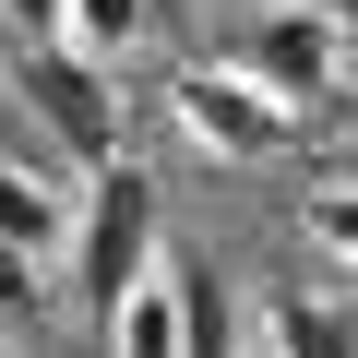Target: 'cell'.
<instances>
[{
    "instance_id": "obj_1",
    "label": "cell",
    "mask_w": 358,
    "mask_h": 358,
    "mask_svg": "<svg viewBox=\"0 0 358 358\" xmlns=\"http://www.w3.org/2000/svg\"><path fill=\"white\" fill-rule=\"evenodd\" d=\"M167 263V192H155V167H96L84 179V203H72V287L96 322H120V299Z\"/></svg>"
},
{
    "instance_id": "obj_2",
    "label": "cell",
    "mask_w": 358,
    "mask_h": 358,
    "mask_svg": "<svg viewBox=\"0 0 358 358\" xmlns=\"http://www.w3.org/2000/svg\"><path fill=\"white\" fill-rule=\"evenodd\" d=\"M13 96L48 120L60 155H84V179L120 167V84H108L84 48H60V36H48V48H13Z\"/></svg>"
},
{
    "instance_id": "obj_3",
    "label": "cell",
    "mask_w": 358,
    "mask_h": 358,
    "mask_svg": "<svg viewBox=\"0 0 358 358\" xmlns=\"http://www.w3.org/2000/svg\"><path fill=\"white\" fill-rule=\"evenodd\" d=\"M167 120L192 131L203 155H287L299 108H275L263 84H239L227 60H192V72H167Z\"/></svg>"
},
{
    "instance_id": "obj_4",
    "label": "cell",
    "mask_w": 358,
    "mask_h": 358,
    "mask_svg": "<svg viewBox=\"0 0 358 358\" xmlns=\"http://www.w3.org/2000/svg\"><path fill=\"white\" fill-rule=\"evenodd\" d=\"M215 60H227L239 84H263L275 108H322V96H334V13H299V0H287V13L239 24Z\"/></svg>"
},
{
    "instance_id": "obj_5",
    "label": "cell",
    "mask_w": 358,
    "mask_h": 358,
    "mask_svg": "<svg viewBox=\"0 0 358 358\" xmlns=\"http://www.w3.org/2000/svg\"><path fill=\"white\" fill-rule=\"evenodd\" d=\"M0 239H13L24 263L72 251V192H60L48 167H13V155H0Z\"/></svg>"
},
{
    "instance_id": "obj_6",
    "label": "cell",
    "mask_w": 358,
    "mask_h": 358,
    "mask_svg": "<svg viewBox=\"0 0 358 358\" xmlns=\"http://www.w3.org/2000/svg\"><path fill=\"white\" fill-rule=\"evenodd\" d=\"M167 275H179V358H239V299H227V275H215L203 251H167Z\"/></svg>"
},
{
    "instance_id": "obj_7",
    "label": "cell",
    "mask_w": 358,
    "mask_h": 358,
    "mask_svg": "<svg viewBox=\"0 0 358 358\" xmlns=\"http://www.w3.org/2000/svg\"><path fill=\"white\" fill-rule=\"evenodd\" d=\"M263 346L275 358H358V322L334 299H310V287H275L263 299Z\"/></svg>"
},
{
    "instance_id": "obj_8",
    "label": "cell",
    "mask_w": 358,
    "mask_h": 358,
    "mask_svg": "<svg viewBox=\"0 0 358 358\" xmlns=\"http://www.w3.org/2000/svg\"><path fill=\"white\" fill-rule=\"evenodd\" d=\"M108 346H120V358H179V275H167V263H155V275H143V287L120 299Z\"/></svg>"
},
{
    "instance_id": "obj_9",
    "label": "cell",
    "mask_w": 358,
    "mask_h": 358,
    "mask_svg": "<svg viewBox=\"0 0 358 358\" xmlns=\"http://www.w3.org/2000/svg\"><path fill=\"white\" fill-rule=\"evenodd\" d=\"M143 36H155V0H72V24H60V48H84V60H120Z\"/></svg>"
},
{
    "instance_id": "obj_10",
    "label": "cell",
    "mask_w": 358,
    "mask_h": 358,
    "mask_svg": "<svg viewBox=\"0 0 358 358\" xmlns=\"http://www.w3.org/2000/svg\"><path fill=\"white\" fill-rule=\"evenodd\" d=\"M299 227H310L334 263H358V192H310V203H299Z\"/></svg>"
},
{
    "instance_id": "obj_11",
    "label": "cell",
    "mask_w": 358,
    "mask_h": 358,
    "mask_svg": "<svg viewBox=\"0 0 358 358\" xmlns=\"http://www.w3.org/2000/svg\"><path fill=\"white\" fill-rule=\"evenodd\" d=\"M0 24H13V48H48L72 24V0H0Z\"/></svg>"
},
{
    "instance_id": "obj_12",
    "label": "cell",
    "mask_w": 358,
    "mask_h": 358,
    "mask_svg": "<svg viewBox=\"0 0 358 358\" xmlns=\"http://www.w3.org/2000/svg\"><path fill=\"white\" fill-rule=\"evenodd\" d=\"M36 299H48V263H24L13 239H0V310H36Z\"/></svg>"
},
{
    "instance_id": "obj_13",
    "label": "cell",
    "mask_w": 358,
    "mask_h": 358,
    "mask_svg": "<svg viewBox=\"0 0 358 358\" xmlns=\"http://www.w3.org/2000/svg\"><path fill=\"white\" fill-rule=\"evenodd\" d=\"M322 13H334V24H358V0H322Z\"/></svg>"
},
{
    "instance_id": "obj_14",
    "label": "cell",
    "mask_w": 358,
    "mask_h": 358,
    "mask_svg": "<svg viewBox=\"0 0 358 358\" xmlns=\"http://www.w3.org/2000/svg\"><path fill=\"white\" fill-rule=\"evenodd\" d=\"M239 358H275V346H239Z\"/></svg>"
}]
</instances>
